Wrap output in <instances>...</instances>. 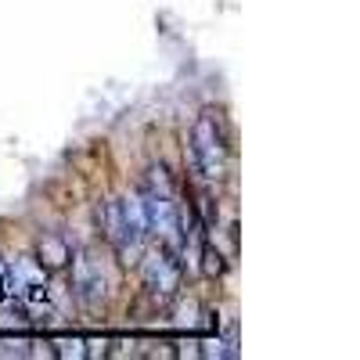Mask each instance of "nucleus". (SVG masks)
<instances>
[{"instance_id": "obj_1", "label": "nucleus", "mask_w": 360, "mask_h": 360, "mask_svg": "<svg viewBox=\"0 0 360 360\" xmlns=\"http://www.w3.org/2000/svg\"><path fill=\"white\" fill-rule=\"evenodd\" d=\"M101 220V231L112 242V249L119 252L123 263H137L144 256V245H148V224H144V213H141V198L130 195V198H108L105 209L98 213Z\"/></svg>"}, {"instance_id": "obj_2", "label": "nucleus", "mask_w": 360, "mask_h": 360, "mask_svg": "<svg viewBox=\"0 0 360 360\" xmlns=\"http://www.w3.org/2000/svg\"><path fill=\"white\" fill-rule=\"evenodd\" d=\"M227 159H231V144H227V130H224L220 112H213V108L198 112L195 127H191V162H195V173L202 180H224Z\"/></svg>"}, {"instance_id": "obj_3", "label": "nucleus", "mask_w": 360, "mask_h": 360, "mask_svg": "<svg viewBox=\"0 0 360 360\" xmlns=\"http://www.w3.org/2000/svg\"><path fill=\"white\" fill-rule=\"evenodd\" d=\"M141 278H144V288L152 299L159 303H169L180 292V278H184V263H180V252H173L169 245H159V252H152L141 266Z\"/></svg>"}, {"instance_id": "obj_4", "label": "nucleus", "mask_w": 360, "mask_h": 360, "mask_svg": "<svg viewBox=\"0 0 360 360\" xmlns=\"http://www.w3.org/2000/svg\"><path fill=\"white\" fill-rule=\"evenodd\" d=\"M108 266L105 259H98L94 249H83L72 256V292L83 307H98L108 295Z\"/></svg>"}, {"instance_id": "obj_5", "label": "nucleus", "mask_w": 360, "mask_h": 360, "mask_svg": "<svg viewBox=\"0 0 360 360\" xmlns=\"http://www.w3.org/2000/svg\"><path fill=\"white\" fill-rule=\"evenodd\" d=\"M69 259H72V249H69V242H65L62 234H44V238H40L37 263H40L44 270H62V266H69Z\"/></svg>"}, {"instance_id": "obj_6", "label": "nucleus", "mask_w": 360, "mask_h": 360, "mask_svg": "<svg viewBox=\"0 0 360 360\" xmlns=\"http://www.w3.org/2000/svg\"><path fill=\"white\" fill-rule=\"evenodd\" d=\"M54 349L51 353H58V356H86V342L83 339H58V342H51Z\"/></svg>"}, {"instance_id": "obj_7", "label": "nucleus", "mask_w": 360, "mask_h": 360, "mask_svg": "<svg viewBox=\"0 0 360 360\" xmlns=\"http://www.w3.org/2000/svg\"><path fill=\"white\" fill-rule=\"evenodd\" d=\"M25 342H0V356H25Z\"/></svg>"}, {"instance_id": "obj_8", "label": "nucleus", "mask_w": 360, "mask_h": 360, "mask_svg": "<svg viewBox=\"0 0 360 360\" xmlns=\"http://www.w3.org/2000/svg\"><path fill=\"white\" fill-rule=\"evenodd\" d=\"M4 270H8V266L0 263V299H4Z\"/></svg>"}]
</instances>
